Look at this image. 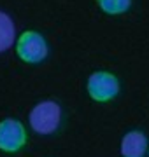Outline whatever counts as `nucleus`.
I'll use <instances>...</instances> for the list:
<instances>
[{"instance_id": "nucleus-1", "label": "nucleus", "mask_w": 149, "mask_h": 157, "mask_svg": "<svg viewBox=\"0 0 149 157\" xmlns=\"http://www.w3.org/2000/svg\"><path fill=\"white\" fill-rule=\"evenodd\" d=\"M62 110L54 101H42L30 112V126L39 135H51L60 128Z\"/></svg>"}, {"instance_id": "nucleus-2", "label": "nucleus", "mask_w": 149, "mask_h": 157, "mask_svg": "<svg viewBox=\"0 0 149 157\" xmlns=\"http://www.w3.org/2000/svg\"><path fill=\"white\" fill-rule=\"evenodd\" d=\"M47 42L40 33L28 30L18 37L16 42V52L19 59H23L25 63L35 65V63L44 61L47 56Z\"/></svg>"}, {"instance_id": "nucleus-3", "label": "nucleus", "mask_w": 149, "mask_h": 157, "mask_svg": "<svg viewBox=\"0 0 149 157\" xmlns=\"http://www.w3.org/2000/svg\"><path fill=\"white\" fill-rule=\"evenodd\" d=\"M88 93L95 101H111L119 93V80L109 72H95L88 78Z\"/></svg>"}, {"instance_id": "nucleus-4", "label": "nucleus", "mask_w": 149, "mask_h": 157, "mask_svg": "<svg viewBox=\"0 0 149 157\" xmlns=\"http://www.w3.org/2000/svg\"><path fill=\"white\" fill-rule=\"evenodd\" d=\"M26 145V129L16 119H4L0 122V150L18 152Z\"/></svg>"}, {"instance_id": "nucleus-5", "label": "nucleus", "mask_w": 149, "mask_h": 157, "mask_svg": "<svg viewBox=\"0 0 149 157\" xmlns=\"http://www.w3.org/2000/svg\"><path fill=\"white\" fill-rule=\"evenodd\" d=\"M147 150V138L140 131H130L121 140V154L125 157H142Z\"/></svg>"}, {"instance_id": "nucleus-6", "label": "nucleus", "mask_w": 149, "mask_h": 157, "mask_svg": "<svg viewBox=\"0 0 149 157\" xmlns=\"http://www.w3.org/2000/svg\"><path fill=\"white\" fill-rule=\"evenodd\" d=\"M16 40V28L14 23L6 12L0 11V52H4L14 44Z\"/></svg>"}, {"instance_id": "nucleus-7", "label": "nucleus", "mask_w": 149, "mask_h": 157, "mask_svg": "<svg viewBox=\"0 0 149 157\" xmlns=\"http://www.w3.org/2000/svg\"><path fill=\"white\" fill-rule=\"evenodd\" d=\"M100 9L107 14H123L130 9L132 0H97Z\"/></svg>"}]
</instances>
